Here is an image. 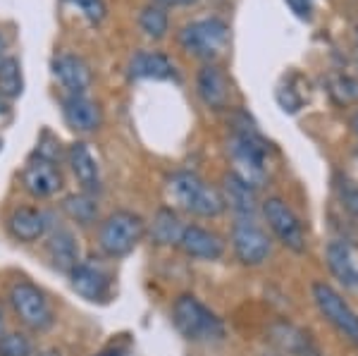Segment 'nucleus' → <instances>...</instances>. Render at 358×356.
I'll return each mask as SVG.
<instances>
[{
	"label": "nucleus",
	"mask_w": 358,
	"mask_h": 356,
	"mask_svg": "<svg viewBox=\"0 0 358 356\" xmlns=\"http://www.w3.org/2000/svg\"><path fill=\"white\" fill-rule=\"evenodd\" d=\"M129 77L131 79H172L175 77V65L163 53H148L138 50L129 60Z\"/></svg>",
	"instance_id": "4be33fe9"
},
{
	"label": "nucleus",
	"mask_w": 358,
	"mask_h": 356,
	"mask_svg": "<svg viewBox=\"0 0 358 356\" xmlns=\"http://www.w3.org/2000/svg\"><path fill=\"white\" fill-rule=\"evenodd\" d=\"M332 96L339 103H354L358 101V82L354 77H344V74H334L330 82Z\"/></svg>",
	"instance_id": "cd10ccee"
},
{
	"label": "nucleus",
	"mask_w": 358,
	"mask_h": 356,
	"mask_svg": "<svg viewBox=\"0 0 358 356\" xmlns=\"http://www.w3.org/2000/svg\"><path fill=\"white\" fill-rule=\"evenodd\" d=\"M96 356H124V352H122V349H117V347H110V349H106V352H101Z\"/></svg>",
	"instance_id": "72a5a7b5"
},
{
	"label": "nucleus",
	"mask_w": 358,
	"mask_h": 356,
	"mask_svg": "<svg viewBox=\"0 0 358 356\" xmlns=\"http://www.w3.org/2000/svg\"><path fill=\"white\" fill-rule=\"evenodd\" d=\"M196 89H199L201 101L213 111H222L229 103V84L227 77L222 74L220 67L206 65L201 67L199 77H196Z\"/></svg>",
	"instance_id": "6ab92c4d"
},
{
	"label": "nucleus",
	"mask_w": 358,
	"mask_h": 356,
	"mask_svg": "<svg viewBox=\"0 0 358 356\" xmlns=\"http://www.w3.org/2000/svg\"><path fill=\"white\" fill-rule=\"evenodd\" d=\"M65 3L82 10V15L91 22V24H101L103 17H106V13H108L103 0H65Z\"/></svg>",
	"instance_id": "c85d7f7f"
},
{
	"label": "nucleus",
	"mask_w": 358,
	"mask_h": 356,
	"mask_svg": "<svg viewBox=\"0 0 358 356\" xmlns=\"http://www.w3.org/2000/svg\"><path fill=\"white\" fill-rule=\"evenodd\" d=\"M62 211L72 222L82 227H91L98 222V201L94 194H69L62 199Z\"/></svg>",
	"instance_id": "b1692460"
},
{
	"label": "nucleus",
	"mask_w": 358,
	"mask_h": 356,
	"mask_svg": "<svg viewBox=\"0 0 358 356\" xmlns=\"http://www.w3.org/2000/svg\"><path fill=\"white\" fill-rule=\"evenodd\" d=\"M45 258H48L55 271L65 275L72 273L82 263V249H79L77 234L65 225H55L45 234Z\"/></svg>",
	"instance_id": "ddd939ff"
},
{
	"label": "nucleus",
	"mask_w": 358,
	"mask_h": 356,
	"mask_svg": "<svg viewBox=\"0 0 358 356\" xmlns=\"http://www.w3.org/2000/svg\"><path fill=\"white\" fill-rule=\"evenodd\" d=\"M177 249L189 258H199V261H217L224 254V242L217 232L206 229L201 225H187L179 237Z\"/></svg>",
	"instance_id": "2eb2a0df"
},
{
	"label": "nucleus",
	"mask_w": 358,
	"mask_h": 356,
	"mask_svg": "<svg viewBox=\"0 0 358 356\" xmlns=\"http://www.w3.org/2000/svg\"><path fill=\"white\" fill-rule=\"evenodd\" d=\"M143 237H146V220L134 211H113L98 227V246L103 256L113 261L129 256Z\"/></svg>",
	"instance_id": "39448f33"
},
{
	"label": "nucleus",
	"mask_w": 358,
	"mask_h": 356,
	"mask_svg": "<svg viewBox=\"0 0 358 356\" xmlns=\"http://www.w3.org/2000/svg\"><path fill=\"white\" fill-rule=\"evenodd\" d=\"M69 285L86 301H108L113 294V273L103 258L89 256L69 273Z\"/></svg>",
	"instance_id": "1a4fd4ad"
},
{
	"label": "nucleus",
	"mask_w": 358,
	"mask_h": 356,
	"mask_svg": "<svg viewBox=\"0 0 358 356\" xmlns=\"http://www.w3.org/2000/svg\"><path fill=\"white\" fill-rule=\"evenodd\" d=\"M172 325L189 342H217L224 337L222 318L194 294H182L175 299Z\"/></svg>",
	"instance_id": "7ed1b4c3"
},
{
	"label": "nucleus",
	"mask_w": 358,
	"mask_h": 356,
	"mask_svg": "<svg viewBox=\"0 0 358 356\" xmlns=\"http://www.w3.org/2000/svg\"><path fill=\"white\" fill-rule=\"evenodd\" d=\"M138 24H141L146 36L163 38L167 34V27H170V20H167L163 5H148V8H143L141 17H138Z\"/></svg>",
	"instance_id": "a878e982"
},
{
	"label": "nucleus",
	"mask_w": 358,
	"mask_h": 356,
	"mask_svg": "<svg viewBox=\"0 0 358 356\" xmlns=\"http://www.w3.org/2000/svg\"><path fill=\"white\" fill-rule=\"evenodd\" d=\"M31 337H27L24 332H3L0 335V356H34Z\"/></svg>",
	"instance_id": "bb28decb"
},
{
	"label": "nucleus",
	"mask_w": 358,
	"mask_h": 356,
	"mask_svg": "<svg viewBox=\"0 0 358 356\" xmlns=\"http://www.w3.org/2000/svg\"><path fill=\"white\" fill-rule=\"evenodd\" d=\"M53 74L67 94H86L91 86V67L84 57L62 53L53 60Z\"/></svg>",
	"instance_id": "f3484780"
},
{
	"label": "nucleus",
	"mask_w": 358,
	"mask_h": 356,
	"mask_svg": "<svg viewBox=\"0 0 358 356\" xmlns=\"http://www.w3.org/2000/svg\"><path fill=\"white\" fill-rule=\"evenodd\" d=\"M165 197L170 208H179L199 218H217L227 208L220 189L206 185L196 172L189 170H179L167 177Z\"/></svg>",
	"instance_id": "f257e3e1"
},
{
	"label": "nucleus",
	"mask_w": 358,
	"mask_h": 356,
	"mask_svg": "<svg viewBox=\"0 0 358 356\" xmlns=\"http://www.w3.org/2000/svg\"><path fill=\"white\" fill-rule=\"evenodd\" d=\"M327 268L346 290L358 292V266L351 256V249L344 242H330L325 249Z\"/></svg>",
	"instance_id": "aec40b11"
},
{
	"label": "nucleus",
	"mask_w": 358,
	"mask_h": 356,
	"mask_svg": "<svg viewBox=\"0 0 358 356\" xmlns=\"http://www.w3.org/2000/svg\"><path fill=\"white\" fill-rule=\"evenodd\" d=\"M349 124H351V131H354V134L358 136V111L351 115V122Z\"/></svg>",
	"instance_id": "e433bc0d"
},
{
	"label": "nucleus",
	"mask_w": 358,
	"mask_h": 356,
	"mask_svg": "<svg viewBox=\"0 0 358 356\" xmlns=\"http://www.w3.org/2000/svg\"><path fill=\"white\" fill-rule=\"evenodd\" d=\"M261 211L268 227L280 239V244H285L294 254H303L306 246H308V242H306V229L303 222L299 220V215L292 211V206L287 201H282L280 197H270L263 201Z\"/></svg>",
	"instance_id": "6e6552de"
},
{
	"label": "nucleus",
	"mask_w": 358,
	"mask_h": 356,
	"mask_svg": "<svg viewBox=\"0 0 358 356\" xmlns=\"http://www.w3.org/2000/svg\"><path fill=\"white\" fill-rule=\"evenodd\" d=\"M8 301L13 306V313L17 315L22 325L31 332H48L55 325V311L48 297L43 294L41 287H36L31 280L17 278L8 287Z\"/></svg>",
	"instance_id": "20e7f679"
},
{
	"label": "nucleus",
	"mask_w": 358,
	"mask_h": 356,
	"mask_svg": "<svg viewBox=\"0 0 358 356\" xmlns=\"http://www.w3.org/2000/svg\"><path fill=\"white\" fill-rule=\"evenodd\" d=\"M67 158H69V168H72L74 177H77L82 192L94 194L96 197V194L101 192V170H98V163H96V158L91 156L89 146L82 141L72 143Z\"/></svg>",
	"instance_id": "a211bd4d"
},
{
	"label": "nucleus",
	"mask_w": 358,
	"mask_h": 356,
	"mask_svg": "<svg viewBox=\"0 0 358 356\" xmlns=\"http://www.w3.org/2000/svg\"><path fill=\"white\" fill-rule=\"evenodd\" d=\"M22 185L34 199H50L60 192L65 180H62V172L53 163V158H45L43 153H38L36 158L29 160L24 172H22Z\"/></svg>",
	"instance_id": "f8f14e48"
},
{
	"label": "nucleus",
	"mask_w": 358,
	"mask_h": 356,
	"mask_svg": "<svg viewBox=\"0 0 358 356\" xmlns=\"http://www.w3.org/2000/svg\"><path fill=\"white\" fill-rule=\"evenodd\" d=\"M292 8V13L301 20H310V13H313V0H285Z\"/></svg>",
	"instance_id": "7c9ffc66"
},
{
	"label": "nucleus",
	"mask_w": 358,
	"mask_h": 356,
	"mask_svg": "<svg viewBox=\"0 0 358 356\" xmlns=\"http://www.w3.org/2000/svg\"><path fill=\"white\" fill-rule=\"evenodd\" d=\"M229 41V27L224 24L217 17L210 20H199L192 22L179 31V43L187 53L196 57H203V60H213L227 48Z\"/></svg>",
	"instance_id": "0eeeda50"
},
{
	"label": "nucleus",
	"mask_w": 358,
	"mask_h": 356,
	"mask_svg": "<svg viewBox=\"0 0 358 356\" xmlns=\"http://www.w3.org/2000/svg\"><path fill=\"white\" fill-rule=\"evenodd\" d=\"M34 356H65V354H62V349H57V347H45V349L36 352Z\"/></svg>",
	"instance_id": "2f4dec72"
},
{
	"label": "nucleus",
	"mask_w": 358,
	"mask_h": 356,
	"mask_svg": "<svg viewBox=\"0 0 358 356\" xmlns=\"http://www.w3.org/2000/svg\"><path fill=\"white\" fill-rule=\"evenodd\" d=\"M5 48H8V38H5L3 34H0V62L5 60Z\"/></svg>",
	"instance_id": "f704fd0d"
},
{
	"label": "nucleus",
	"mask_w": 358,
	"mask_h": 356,
	"mask_svg": "<svg viewBox=\"0 0 358 356\" xmlns=\"http://www.w3.org/2000/svg\"><path fill=\"white\" fill-rule=\"evenodd\" d=\"M234 131L227 141V153L234 163V175L248 182L251 187H261L265 182V139L261 131L253 127V122L244 113L236 115Z\"/></svg>",
	"instance_id": "f03ea898"
},
{
	"label": "nucleus",
	"mask_w": 358,
	"mask_h": 356,
	"mask_svg": "<svg viewBox=\"0 0 358 356\" xmlns=\"http://www.w3.org/2000/svg\"><path fill=\"white\" fill-rule=\"evenodd\" d=\"M220 192H222L224 206H229L236 218H241V220H256V213H258L256 187H251L248 182L241 180V177H236L234 172H229V175H224Z\"/></svg>",
	"instance_id": "dca6fc26"
},
{
	"label": "nucleus",
	"mask_w": 358,
	"mask_h": 356,
	"mask_svg": "<svg viewBox=\"0 0 358 356\" xmlns=\"http://www.w3.org/2000/svg\"><path fill=\"white\" fill-rule=\"evenodd\" d=\"M5 325H8V320H5V308H3V304H0V335L5 332Z\"/></svg>",
	"instance_id": "c9c22d12"
},
{
	"label": "nucleus",
	"mask_w": 358,
	"mask_h": 356,
	"mask_svg": "<svg viewBox=\"0 0 358 356\" xmlns=\"http://www.w3.org/2000/svg\"><path fill=\"white\" fill-rule=\"evenodd\" d=\"M232 249L236 261L248 268H256L268 261V256L273 254V239L268 237V232L256 220L236 218L232 225Z\"/></svg>",
	"instance_id": "9d476101"
},
{
	"label": "nucleus",
	"mask_w": 358,
	"mask_h": 356,
	"mask_svg": "<svg viewBox=\"0 0 358 356\" xmlns=\"http://www.w3.org/2000/svg\"><path fill=\"white\" fill-rule=\"evenodd\" d=\"M310 292H313V301H315L317 311L322 313V318H325L344 340H349L351 344L358 347V313L349 306V301H346L330 283H322V280L313 283Z\"/></svg>",
	"instance_id": "423d86ee"
},
{
	"label": "nucleus",
	"mask_w": 358,
	"mask_h": 356,
	"mask_svg": "<svg viewBox=\"0 0 358 356\" xmlns=\"http://www.w3.org/2000/svg\"><path fill=\"white\" fill-rule=\"evenodd\" d=\"M155 3H160V5H192V3H196V0H155Z\"/></svg>",
	"instance_id": "473e14b6"
},
{
	"label": "nucleus",
	"mask_w": 358,
	"mask_h": 356,
	"mask_svg": "<svg viewBox=\"0 0 358 356\" xmlns=\"http://www.w3.org/2000/svg\"><path fill=\"white\" fill-rule=\"evenodd\" d=\"M5 227H8L10 237L17 239L22 244H34L45 239V234L55 227L53 215L45 208H38V206H20L5 220Z\"/></svg>",
	"instance_id": "9b49d317"
},
{
	"label": "nucleus",
	"mask_w": 358,
	"mask_h": 356,
	"mask_svg": "<svg viewBox=\"0 0 358 356\" xmlns=\"http://www.w3.org/2000/svg\"><path fill=\"white\" fill-rule=\"evenodd\" d=\"M62 118L67 127L79 134H91L103 124V111L86 94H67L62 99Z\"/></svg>",
	"instance_id": "4468645a"
},
{
	"label": "nucleus",
	"mask_w": 358,
	"mask_h": 356,
	"mask_svg": "<svg viewBox=\"0 0 358 356\" xmlns=\"http://www.w3.org/2000/svg\"><path fill=\"white\" fill-rule=\"evenodd\" d=\"M270 335H273V342L282 349V352H287L292 356L313 354V344H310L308 335L299 328H294L289 323H275L273 328H270Z\"/></svg>",
	"instance_id": "5701e85b"
},
{
	"label": "nucleus",
	"mask_w": 358,
	"mask_h": 356,
	"mask_svg": "<svg viewBox=\"0 0 358 356\" xmlns=\"http://www.w3.org/2000/svg\"><path fill=\"white\" fill-rule=\"evenodd\" d=\"M22 89H24V79H22V65L17 57H5L0 62V96L5 99H20Z\"/></svg>",
	"instance_id": "393cba45"
},
{
	"label": "nucleus",
	"mask_w": 358,
	"mask_h": 356,
	"mask_svg": "<svg viewBox=\"0 0 358 356\" xmlns=\"http://www.w3.org/2000/svg\"><path fill=\"white\" fill-rule=\"evenodd\" d=\"M184 227L187 225H184L182 218L177 215V211L170 208V206H163V208H158V213L153 215V222L148 225L146 232L151 234V242L155 246H177Z\"/></svg>",
	"instance_id": "412c9836"
},
{
	"label": "nucleus",
	"mask_w": 358,
	"mask_h": 356,
	"mask_svg": "<svg viewBox=\"0 0 358 356\" xmlns=\"http://www.w3.org/2000/svg\"><path fill=\"white\" fill-rule=\"evenodd\" d=\"M277 103H280L285 113H296L299 106H301V99L294 94V89H289V86H280L277 89Z\"/></svg>",
	"instance_id": "c756f323"
}]
</instances>
